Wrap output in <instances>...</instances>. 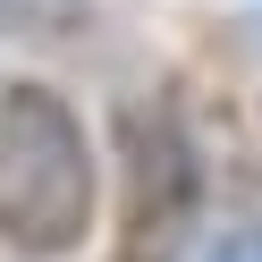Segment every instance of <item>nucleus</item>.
<instances>
[{
  "instance_id": "obj_1",
  "label": "nucleus",
  "mask_w": 262,
  "mask_h": 262,
  "mask_svg": "<svg viewBox=\"0 0 262 262\" xmlns=\"http://www.w3.org/2000/svg\"><path fill=\"white\" fill-rule=\"evenodd\" d=\"M93 228V144L34 76L0 85V245L26 262L76 254Z\"/></svg>"
},
{
  "instance_id": "obj_2",
  "label": "nucleus",
  "mask_w": 262,
  "mask_h": 262,
  "mask_svg": "<svg viewBox=\"0 0 262 262\" xmlns=\"http://www.w3.org/2000/svg\"><path fill=\"white\" fill-rule=\"evenodd\" d=\"M203 220V161L169 102L119 110V262H178Z\"/></svg>"
},
{
  "instance_id": "obj_3",
  "label": "nucleus",
  "mask_w": 262,
  "mask_h": 262,
  "mask_svg": "<svg viewBox=\"0 0 262 262\" xmlns=\"http://www.w3.org/2000/svg\"><path fill=\"white\" fill-rule=\"evenodd\" d=\"M203 262H262V228H237V237H220Z\"/></svg>"
}]
</instances>
